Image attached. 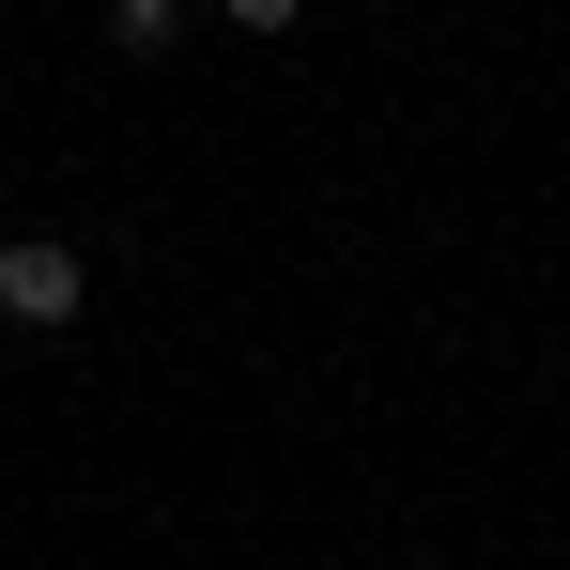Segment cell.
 Wrapping results in <instances>:
<instances>
[{
    "instance_id": "cell-1",
    "label": "cell",
    "mask_w": 570,
    "mask_h": 570,
    "mask_svg": "<svg viewBox=\"0 0 570 570\" xmlns=\"http://www.w3.org/2000/svg\"><path fill=\"white\" fill-rule=\"evenodd\" d=\"M78 293H94V263L62 232H0V324H78Z\"/></svg>"
},
{
    "instance_id": "cell-2",
    "label": "cell",
    "mask_w": 570,
    "mask_h": 570,
    "mask_svg": "<svg viewBox=\"0 0 570 570\" xmlns=\"http://www.w3.org/2000/svg\"><path fill=\"white\" fill-rule=\"evenodd\" d=\"M170 31H186V0H108V47L124 62H170Z\"/></svg>"
},
{
    "instance_id": "cell-3",
    "label": "cell",
    "mask_w": 570,
    "mask_h": 570,
    "mask_svg": "<svg viewBox=\"0 0 570 570\" xmlns=\"http://www.w3.org/2000/svg\"><path fill=\"white\" fill-rule=\"evenodd\" d=\"M216 16H232V31H293L308 0H216Z\"/></svg>"
}]
</instances>
